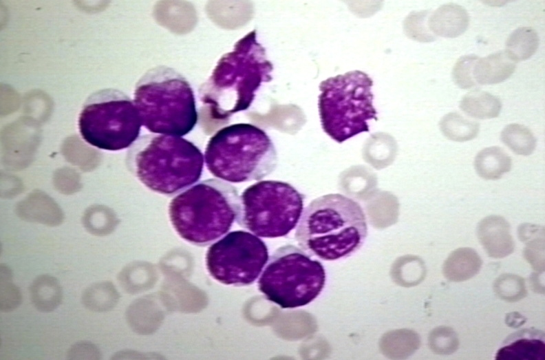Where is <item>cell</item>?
Returning <instances> with one entry per match:
<instances>
[{
  "instance_id": "cell-18",
  "label": "cell",
  "mask_w": 545,
  "mask_h": 360,
  "mask_svg": "<svg viewBox=\"0 0 545 360\" xmlns=\"http://www.w3.org/2000/svg\"><path fill=\"white\" fill-rule=\"evenodd\" d=\"M512 160L501 147L493 146L480 150L474 160V167L478 175L484 180H495L509 172Z\"/></svg>"
},
{
  "instance_id": "cell-31",
  "label": "cell",
  "mask_w": 545,
  "mask_h": 360,
  "mask_svg": "<svg viewBox=\"0 0 545 360\" xmlns=\"http://www.w3.org/2000/svg\"><path fill=\"white\" fill-rule=\"evenodd\" d=\"M541 235H544V228L541 225L524 223L517 228V235L522 242Z\"/></svg>"
},
{
  "instance_id": "cell-22",
  "label": "cell",
  "mask_w": 545,
  "mask_h": 360,
  "mask_svg": "<svg viewBox=\"0 0 545 360\" xmlns=\"http://www.w3.org/2000/svg\"><path fill=\"white\" fill-rule=\"evenodd\" d=\"M442 134L449 140L465 142L477 137L480 124L469 120L458 112H449L442 117L439 122Z\"/></svg>"
},
{
  "instance_id": "cell-13",
  "label": "cell",
  "mask_w": 545,
  "mask_h": 360,
  "mask_svg": "<svg viewBox=\"0 0 545 360\" xmlns=\"http://www.w3.org/2000/svg\"><path fill=\"white\" fill-rule=\"evenodd\" d=\"M544 357V333L535 328L511 334L495 354L497 360H543Z\"/></svg>"
},
{
  "instance_id": "cell-11",
  "label": "cell",
  "mask_w": 545,
  "mask_h": 360,
  "mask_svg": "<svg viewBox=\"0 0 545 360\" xmlns=\"http://www.w3.org/2000/svg\"><path fill=\"white\" fill-rule=\"evenodd\" d=\"M268 250L265 242L249 232L235 231L212 244L206 254L209 274L226 285L253 284L266 264Z\"/></svg>"
},
{
  "instance_id": "cell-16",
  "label": "cell",
  "mask_w": 545,
  "mask_h": 360,
  "mask_svg": "<svg viewBox=\"0 0 545 360\" xmlns=\"http://www.w3.org/2000/svg\"><path fill=\"white\" fill-rule=\"evenodd\" d=\"M482 265V260L476 251L461 247L452 251L445 260L442 274L450 282H464L475 276Z\"/></svg>"
},
{
  "instance_id": "cell-25",
  "label": "cell",
  "mask_w": 545,
  "mask_h": 360,
  "mask_svg": "<svg viewBox=\"0 0 545 360\" xmlns=\"http://www.w3.org/2000/svg\"><path fill=\"white\" fill-rule=\"evenodd\" d=\"M460 341L455 330L446 326L434 328L429 334L428 346L435 354L449 355L454 353L459 348Z\"/></svg>"
},
{
  "instance_id": "cell-14",
  "label": "cell",
  "mask_w": 545,
  "mask_h": 360,
  "mask_svg": "<svg viewBox=\"0 0 545 360\" xmlns=\"http://www.w3.org/2000/svg\"><path fill=\"white\" fill-rule=\"evenodd\" d=\"M469 24L467 10L456 3H449L438 7L429 16L428 25L435 36L455 38L463 34Z\"/></svg>"
},
{
  "instance_id": "cell-7",
  "label": "cell",
  "mask_w": 545,
  "mask_h": 360,
  "mask_svg": "<svg viewBox=\"0 0 545 360\" xmlns=\"http://www.w3.org/2000/svg\"><path fill=\"white\" fill-rule=\"evenodd\" d=\"M373 81L361 70H352L321 81L318 107L325 133L339 143L364 131L367 121L378 120L373 105Z\"/></svg>"
},
{
  "instance_id": "cell-29",
  "label": "cell",
  "mask_w": 545,
  "mask_h": 360,
  "mask_svg": "<svg viewBox=\"0 0 545 360\" xmlns=\"http://www.w3.org/2000/svg\"><path fill=\"white\" fill-rule=\"evenodd\" d=\"M523 256L535 273L544 272V235L532 237L525 242Z\"/></svg>"
},
{
  "instance_id": "cell-9",
  "label": "cell",
  "mask_w": 545,
  "mask_h": 360,
  "mask_svg": "<svg viewBox=\"0 0 545 360\" xmlns=\"http://www.w3.org/2000/svg\"><path fill=\"white\" fill-rule=\"evenodd\" d=\"M78 126L83 139L96 148L118 151L138 138L142 122L134 102L123 92L105 88L84 102Z\"/></svg>"
},
{
  "instance_id": "cell-2",
  "label": "cell",
  "mask_w": 545,
  "mask_h": 360,
  "mask_svg": "<svg viewBox=\"0 0 545 360\" xmlns=\"http://www.w3.org/2000/svg\"><path fill=\"white\" fill-rule=\"evenodd\" d=\"M367 236V223L361 206L341 193L312 200L302 213L295 234L306 253L325 261L352 255Z\"/></svg>"
},
{
  "instance_id": "cell-3",
  "label": "cell",
  "mask_w": 545,
  "mask_h": 360,
  "mask_svg": "<svg viewBox=\"0 0 545 360\" xmlns=\"http://www.w3.org/2000/svg\"><path fill=\"white\" fill-rule=\"evenodd\" d=\"M204 162L202 152L191 141L153 133L139 136L126 155L127 168L146 187L169 196L197 182Z\"/></svg>"
},
{
  "instance_id": "cell-20",
  "label": "cell",
  "mask_w": 545,
  "mask_h": 360,
  "mask_svg": "<svg viewBox=\"0 0 545 360\" xmlns=\"http://www.w3.org/2000/svg\"><path fill=\"white\" fill-rule=\"evenodd\" d=\"M120 299V293L111 281H100L88 286L82 293L81 301L88 310L105 313L113 310Z\"/></svg>"
},
{
  "instance_id": "cell-32",
  "label": "cell",
  "mask_w": 545,
  "mask_h": 360,
  "mask_svg": "<svg viewBox=\"0 0 545 360\" xmlns=\"http://www.w3.org/2000/svg\"><path fill=\"white\" fill-rule=\"evenodd\" d=\"M526 321V318L517 312L508 313L506 316V324L513 328H517Z\"/></svg>"
},
{
  "instance_id": "cell-5",
  "label": "cell",
  "mask_w": 545,
  "mask_h": 360,
  "mask_svg": "<svg viewBox=\"0 0 545 360\" xmlns=\"http://www.w3.org/2000/svg\"><path fill=\"white\" fill-rule=\"evenodd\" d=\"M133 102L142 125L153 134L182 137L198 122L191 84L182 74L167 65L151 67L139 78Z\"/></svg>"
},
{
  "instance_id": "cell-17",
  "label": "cell",
  "mask_w": 545,
  "mask_h": 360,
  "mask_svg": "<svg viewBox=\"0 0 545 360\" xmlns=\"http://www.w3.org/2000/svg\"><path fill=\"white\" fill-rule=\"evenodd\" d=\"M30 298L34 308L42 313H50L61 304L63 297L62 286L55 277L41 274L30 284Z\"/></svg>"
},
{
  "instance_id": "cell-15",
  "label": "cell",
  "mask_w": 545,
  "mask_h": 360,
  "mask_svg": "<svg viewBox=\"0 0 545 360\" xmlns=\"http://www.w3.org/2000/svg\"><path fill=\"white\" fill-rule=\"evenodd\" d=\"M515 67V62L505 51H500L478 58L473 67V76L476 83L495 84L511 76Z\"/></svg>"
},
{
  "instance_id": "cell-28",
  "label": "cell",
  "mask_w": 545,
  "mask_h": 360,
  "mask_svg": "<svg viewBox=\"0 0 545 360\" xmlns=\"http://www.w3.org/2000/svg\"><path fill=\"white\" fill-rule=\"evenodd\" d=\"M478 58L475 54L464 55L458 59L455 63L452 70V78L459 87L469 89L476 85L473 70Z\"/></svg>"
},
{
  "instance_id": "cell-30",
  "label": "cell",
  "mask_w": 545,
  "mask_h": 360,
  "mask_svg": "<svg viewBox=\"0 0 545 360\" xmlns=\"http://www.w3.org/2000/svg\"><path fill=\"white\" fill-rule=\"evenodd\" d=\"M66 356L67 359L70 360H98L102 358L100 349L95 344L88 341H81L71 346L67 352Z\"/></svg>"
},
{
  "instance_id": "cell-6",
  "label": "cell",
  "mask_w": 545,
  "mask_h": 360,
  "mask_svg": "<svg viewBox=\"0 0 545 360\" xmlns=\"http://www.w3.org/2000/svg\"><path fill=\"white\" fill-rule=\"evenodd\" d=\"M209 171L231 183L259 180L275 171V145L260 127L236 123L217 130L209 140L204 155Z\"/></svg>"
},
{
  "instance_id": "cell-21",
  "label": "cell",
  "mask_w": 545,
  "mask_h": 360,
  "mask_svg": "<svg viewBox=\"0 0 545 360\" xmlns=\"http://www.w3.org/2000/svg\"><path fill=\"white\" fill-rule=\"evenodd\" d=\"M539 43L537 32L530 27H520L506 41L507 55L515 63L530 58L536 52Z\"/></svg>"
},
{
  "instance_id": "cell-12",
  "label": "cell",
  "mask_w": 545,
  "mask_h": 360,
  "mask_svg": "<svg viewBox=\"0 0 545 360\" xmlns=\"http://www.w3.org/2000/svg\"><path fill=\"white\" fill-rule=\"evenodd\" d=\"M477 237L487 255L503 258L513 253L514 240L508 221L502 216L491 215L484 218L477 226Z\"/></svg>"
},
{
  "instance_id": "cell-23",
  "label": "cell",
  "mask_w": 545,
  "mask_h": 360,
  "mask_svg": "<svg viewBox=\"0 0 545 360\" xmlns=\"http://www.w3.org/2000/svg\"><path fill=\"white\" fill-rule=\"evenodd\" d=\"M502 142L517 155L528 156L536 147L537 140L533 132L526 126L511 123L502 129Z\"/></svg>"
},
{
  "instance_id": "cell-1",
  "label": "cell",
  "mask_w": 545,
  "mask_h": 360,
  "mask_svg": "<svg viewBox=\"0 0 545 360\" xmlns=\"http://www.w3.org/2000/svg\"><path fill=\"white\" fill-rule=\"evenodd\" d=\"M273 64L257 39L256 30L239 39L218 60L209 78L198 89L203 105L200 121L221 127L235 114L248 109L264 83L272 80Z\"/></svg>"
},
{
  "instance_id": "cell-24",
  "label": "cell",
  "mask_w": 545,
  "mask_h": 360,
  "mask_svg": "<svg viewBox=\"0 0 545 360\" xmlns=\"http://www.w3.org/2000/svg\"><path fill=\"white\" fill-rule=\"evenodd\" d=\"M495 295L507 302H515L524 298L527 290L524 279L516 274L503 273L493 284Z\"/></svg>"
},
{
  "instance_id": "cell-27",
  "label": "cell",
  "mask_w": 545,
  "mask_h": 360,
  "mask_svg": "<svg viewBox=\"0 0 545 360\" xmlns=\"http://www.w3.org/2000/svg\"><path fill=\"white\" fill-rule=\"evenodd\" d=\"M429 10L413 12L407 20L406 28L409 36L420 42L429 43L436 40V36L429 30L428 19Z\"/></svg>"
},
{
  "instance_id": "cell-8",
  "label": "cell",
  "mask_w": 545,
  "mask_h": 360,
  "mask_svg": "<svg viewBox=\"0 0 545 360\" xmlns=\"http://www.w3.org/2000/svg\"><path fill=\"white\" fill-rule=\"evenodd\" d=\"M322 264L295 245L278 248L268 258L258 280L266 299L282 308L306 306L321 293L325 283Z\"/></svg>"
},
{
  "instance_id": "cell-26",
  "label": "cell",
  "mask_w": 545,
  "mask_h": 360,
  "mask_svg": "<svg viewBox=\"0 0 545 360\" xmlns=\"http://www.w3.org/2000/svg\"><path fill=\"white\" fill-rule=\"evenodd\" d=\"M0 278V309L3 313L11 312L20 306L22 295L20 289L12 282L11 268L1 265Z\"/></svg>"
},
{
  "instance_id": "cell-33",
  "label": "cell",
  "mask_w": 545,
  "mask_h": 360,
  "mask_svg": "<svg viewBox=\"0 0 545 360\" xmlns=\"http://www.w3.org/2000/svg\"><path fill=\"white\" fill-rule=\"evenodd\" d=\"M540 273H535L531 276L530 282L531 286L533 290L538 293H544V287L540 282L539 275Z\"/></svg>"
},
{
  "instance_id": "cell-4",
  "label": "cell",
  "mask_w": 545,
  "mask_h": 360,
  "mask_svg": "<svg viewBox=\"0 0 545 360\" xmlns=\"http://www.w3.org/2000/svg\"><path fill=\"white\" fill-rule=\"evenodd\" d=\"M239 204V193L233 185L218 178H209L175 196L169 205V215L182 239L205 246L231 229Z\"/></svg>"
},
{
  "instance_id": "cell-19",
  "label": "cell",
  "mask_w": 545,
  "mask_h": 360,
  "mask_svg": "<svg viewBox=\"0 0 545 360\" xmlns=\"http://www.w3.org/2000/svg\"><path fill=\"white\" fill-rule=\"evenodd\" d=\"M459 106L468 116L483 120L498 117L502 103L498 97L489 92L474 89L462 96Z\"/></svg>"
},
{
  "instance_id": "cell-10",
  "label": "cell",
  "mask_w": 545,
  "mask_h": 360,
  "mask_svg": "<svg viewBox=\"0 0 545 360\" xmlns=\"http://www.w3.org/2000/svg\"><path fill=\"white\" fill-rule=\"evenodd\" d=\"M304 198L288 182L272 180L257 182L239 195L236 222L258 237H284L299 221Z\"/></svg>"
}]
</instances>
